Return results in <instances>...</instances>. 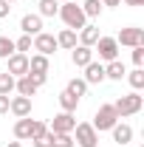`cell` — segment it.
Masks as SVG:
<instances>
[{
  "label": "cell",
  "mask_w": 144,
  "mask_h": 147,
  "mask_svg": "<svg viewBox=\"0 0 144 147\" xmlns=\"http://www.w3.org/2000/svg\"><path fill=\"white\" fill-rule=\"evenodd\" d=\"M57 45H59V48H68V51H71L73 45H76V31H73V28H62V31L57 34Z\"/></svg>",
  "instance_id": "ffe728a7"
},
{
  "label": "cell",
  "mask_w": 144,
  "mask_h": 147,
  "mask_svg": "<svg viewBox=\"0 0 144 147\" xmlns=\"http://www.w3.org/2000/svg\"><path fill=\"white\" fill-rule=\"evenodd\" d=\"M133 62H136V68L144 65V45H136V48H133Z\"/></svg>",
  "instance_id": "4dcf8cb0"
},
{
  "label": "cell",
  "mask_w": 144,
  "mask_h": 147,
  "mask_svg": "<svg viewBox=\"0 0 144 147\" xmlns=\"http://www.w3.org/2000/svg\"><path fill=\"white\" fill-rule=\"evenodd\" d=\"M119 45H127V48H136V45H144V28H136V26H127L119 31L116 37Z\"/></svg>",
  "instance_id": "8992f818"
},
{
  "label": "cell",
  "mask_w": 144,
  "mask_h": 147,
  "mask_svg": "<svg viewBox=\"0 0 144 147\" xmlns=\"http://www.w3.org/2000/svg\"><path fill=\"white\" fill-rule=\"evenodd\" d=\"M102 6H110V9H116V6H122V0H99Z\"/></svg>",
  "instance_id": "e575fe53"
},
{
  "label": "cell",
  "mask_w": 144,
  "mask_h": 147,
  "mask_svg": "<svg viewBox=\"0 0 144 147\" xmlns=\"http://www.w3.org/2000/svg\"><path fill=\"white\" fill-rule=\"evenodd\" d=\"M9 113V96H0V116Z\"/></svg>",
  "instance_id": "836d02e7"
},
{
  "label": "cell",
  "mask_w": 144,
  "mask_h": 147,
  "mask_svg": "<svg viewBox=\"0 0 144 147\" xmlns=\"http://www.w3.org/2000/svg\"><path fill=\"white\" fill-rule=\"evenodd\" d=\"M99 37H102V34H99V28H96V26H82V28H79V45L93 48Z\"/></svg>",
  "instance_id": "2e32d148"
},
{
  "label": "cell",
  "mask_w": 144,
  "mask_h": 147,
  "mask_svg": "<svg viewBox=\"0 0 144 147\" xmlns=\"http://www.w3.org/2000/svg\"><path fill=\"white\" fill-rule=\"evenodd\" d=\"M124 74H127V68H124V62H119V59H110L108 65H105V79H124Z\"/></svg>",
  "instance_id": "e0dca14e"
},
{
  "label": "cell",
  "mask_w": 144,
  "mask_h": 147,
  "mask_svg": "<svg viewBox=\"0 0 144 147\" xmlns=\"http://www.w3.org/2000/svg\"><path fill=\"white\" fill-rule=\"evenodd\" d=\"M124 76H127V82L133 85V91H141L144 88V68H136V71L124 74Z\"/></svg>",
  "instance_id": "484cf974"
},
{
  "label": "cell",
  "mask_w": 144,
  "mask_h": 147,
  "mask_svg": "<svg viewBox=\"0 0 144 147\" xmlns=\"http://www.w3.org/2000/svg\"><path fill=\"white\" fill-rule=\"evenodd\" d=\"M76 105H79V99H76L73 93H68V91L59 93V108L65 110V113H73V110H76Z\"/></svg>",
  "instance_id": "44dd1931"
},
{
  "label": "cell",
  "mask_w": 144,
  "mask_h": 147,
  "mask_svg": "<svg viewBox=\"0 0 144 147\" xmlns=\"http://www.w3.org/2000/svg\"><path fill=\"white\" fill-rule=\"evenodd\" d=\"M37 6H40V17H54L59 11V3L57 0H37Z\"/></svg>",
  "instance_id": "7402d4cb"
},
{
  "label": "cell",
  "mask_w": 144,
  "mask_h": 147,
  "mask_svg": "<svg viewBox=\"0 0 144 147\" xmlns=\"http://www.w3.org/2000/svg\"><path fill=\"white\" fill-rule=\"evenodd\" d=\"M31 48H34V40L28 34H23L20 40H14V51H17V54H28Z\"/></svg>",
  "instance_id": "f1b7e54d"
},
{
  "label": "cell",
  "mask_w": 144,
  "mask_h": 147,
  "mask_svg": "<svg viewBox=\"0 0 144 147\" xmlns=\"http://www.w3.org/2000/svg\"><path fill=\"white\" fill-rule=\"evenodd\" d=\"M37 88H40V85H37L28 74H26V76H17V82H14V91H17L20 96H28V99L37 93Z\"/></svg>",
  "instance_id": "9a60e30c"
},
{
  "label": "cell",
  "mask_w": 144,
  "mask_h": 147,
  "mask_svg": "<svg viewBox=\"0 0 144 147\" xmlns=\"http://www.w3.org/2000/svg\"><path fill=\"white\" fill-rule=\"evenodd\" d=\"M113 108H116V113H119V119H124V116H136V113L144 108V99H141V93H139V91H133V93L119 96V99L113 102Z\"/></svg>",
  "instance_id": "7a4b0ae2"
},
{
  "label": "cell",
  "mask_w": 144,
  "mask_h": 147,
  "mask_svg": "<svg viewBox=\"0 0 144 147\" xmlns=\"http://www.w3.org/2000/svg\"><path fill=\"white\" fill-rule=\"evenodd\" d=\"M20 31L28 37H37L40 31H42V17L40 14H23V20H20Z\"/></svg>",
  "instance_id": "8fae6325"
},
{
  "label": "cell",
  "mask_w": 144,
  "mask_h": 147,
  "mask_svg": "<svg viewBox=\"0 0 144 147\" xmlns=\"http://www.w3.org/2000/svg\"><path fill=\"white\" fill-rule=\"evenodd\" d=\"M71 59L76 68H85L88 62H93V48H88V45H73L71 48Z\"/></svg>",
  "instance_id": "4fadbf2b"
},
{
  "label": "cell",
  "mask_w": 144,
  "mask_h": 147,
  "mask_svg": "<svg viewBox=\"0 0 144 147\" xmlns=\"http://www.w3.org/2000/svg\"><path fill=\"white\" fill-rule=\"evenodd\" d=\"M57 3H68V0H57Z\"/></svg>",
  "instance_id": "74e56055"
},
{
  "label": "cell",
  "mask_w": 144,
  "mask_h": 147,
  "mask_svg": "<svg viewBox=\"0 0 144 147\" xmlns=\"http://www.w3.org/2000/svg\"><path fill=\"white\" fill-rule=\"evenodd\" d=\"M14 82H17V79H14V76H11L9 71H3V74H0V96H9V93L14 91Z\"/></svg>",
  "instance_id": "cb8c5ba5"
},
{
  "label": "cell",
  "mask_w": 144,
  "mask_h": 147,
  "mask_svg": "<svg viewBox=\"0 0 144 147\" xmlns=\"http://www.w3.org/2000/svg\"><path fill=\"white\" fill-rule=\"evenodd\" d=\"M57 14H59V17H62V23H65L68 28H73V31H79L82 26H88V17H85L82 6H76L73 0L59 3V11H57Z\"/></svg>",
  "instance_id": "6da1fadb"
},
{
  "label": "cell",
  "mask_w": 144,
  "mask_h": 147,
  "mask_svg": "<svg viewBox=\"0 0 144 147\" xmlns=\"http://www.w3.org/2000/svg\"><path fill=\"white\" fill-rule=\"evenodd\" d=\"M6 62H9V68H6V71L11 74L14 79H17V76H26V74H28V54H17V51H14V54L9 57Z\"/></svg>",
  "instance_id": "9c48e42d"
},
{
  "label": "cell",
  "mask_w": 144,
  "mask_h": 147,
  "mask_svg": "<svg viewBox=\"0 0 144 147\" xmlns=\"http://www.w3.org/2000/svg\"><path fill=\"white\" fill-rule=\"evenodd\" d=\"M45 133H48V125L40 122V119H34V122H31V142L40 139V136H45Z\"/></svg>",
  "instance_id": "f546056e"
},
{
  "label": "cell",
  "mask_w": 144,
  "mask_h": 147,
  "mask_svg": "<svg viewBox=\"0 0 144 147\" xmlns=\"http://www.w3.org/2000/svg\"><path fill=\"white\" fill-rule=\"evenodd\" d=\"M34 147H51V130H48L45 136H40V139H34Z\"/></svg>",
  "instance_id": "1f68e13d"
},
{
  "label": "cell",
  "mask_w": 144,
  "mask_h": 147,
  "mask_svg": "<svg viewBox=\"0 0 144 147\" xmlns=\"http://www.w3.org/2000/svg\"><path fill=\"white\" fill-rule=\"evenodd\" d=\"M6 147H23V144H20V142H9Z\"/></svg>",
  "instance_id": "8d00e7d4"
},
{
  "label": "cell",
  "mask_w": 144,
  "mask_h": 147,
  "mask_svg": "<svg viewBox=\"0 0 144 147\" xmlns=\"http://www.w3.org/2000/svg\"><path fill=\"white\" fill-rule=\"evenodd\" d=\"M73 133H76V144L79 147H96L99 144V133L93 130L90 122H76Z\"/></svg>",
  "instance_id": "277c9868"
},
{
  "label": "cell",
  "mask_w": 144,
  "mask_h": 147,
  "mask_svg": "<svg viewBox=\"0 0 144 147\" xmlns=\"http://www.w3.org/2000/svg\"><path fill=\"white\" fill-rule=\"evenodd\" d=\"M6 3H14V0H6Z\"/></svg>",
  "instance_id": "f35d334b"
},
{
  "label": "cell",
  "mask_w": 144,
  "mask_h": 147,
  "mask_svg": "<svg viewBox=\"0 0 144 147\" xmlns=\"http://www.w3.org/2000/svg\"><path fill=\"white\" fill-rule=\"evenodd\" d=\"M76 142H73L71 133H51V147H73Z\"/></svg>",
  "instance_id": "d4e9b609"
},
{
  "label": "cell",
  "mask_w": 144,
  "mask_h": 147,
  "mask_svg": "<svg viewBox=\"0 0 144 147\" xmlns=\"http://www.w3.org/2000/svg\"><path fill=\"white\" fill-rule=\"evenodd\" d=\"M57 48H59V45H57V37H54V34H45V31H40V34L34 37V51H37V54L51 57Z\"/></svg>",
  "instance_id": "ba28073f"
},
{
  "label": "cell",
  "mask_w": 144,
  "mask_h": 147,
  "mask_svg": "<svg viewBox=\"0 0 144 147\" xmlns=\"http://www.w3.org/2000/svg\"><path fill=\"white\" fill-rule=\"evenodd\" d=\"M9 11H11V3L0 0V20H3V17H9Z\"/></svg>",
  "instance_id": "d6a6232c"
},
{
  "label": "cell",
  "mask_w": 144,
  "mask_h": 147,
  "mask_svg": "<svg viewBox=\"0 0 144 147\" xmlns=\"http://www.w3.org/2000/svg\"><path fill=\"white\" fill-rule=\"evenodd\" d=\"M93 48L99 51V59H105V62L119 59V42H116V37H99Z\"/></svg>",
  "instance_id": "5b68a950"
},
{
  "label": "cell",
  "mask_w": 144,
  "mask_h": 147,
  "mask_svg": "<svg viewBox=\"0 0 144 147\" xmlns=\"http://www.w3.org/2000/svg\"><path fill=\"white\" fill-rule=\"evenodd\" d=\"M14 54V40L6 34H0V59H9V57Z\"/></svg>",
  "instance_id": "4316f807"
},
{
  "label": "cell",
  "mask_w": 144,
  "mask_h": 147,
  "mask_svg": "<svg viewBox=\"0 0 144 147\" xmlns=\"http://www.w3.org/2000/svg\"><path fill=\"white\" fill-rule=\"evenodd\" d=\"M31 122L34 119H28V116H23V119H17L14 122V139H31Z\"/></svg>",
  "instance_id": "d6986e66"
},
{
  "label": "cell",
  "mask_w": 144,
  "mask_h": 147,
  "mask_svg": "<svg viewBox=\"0 0 144 147\" xmlns=\"http://www.w3.org/2000/svg\"><path fill=\"white\" fill-rule=\"evenodd\" d=\"M9 110H11L17 119H23V116H31V99L17 93V96H11V99H9Z\"/></svg>",
  "instance_id": "30bf717a"
},
{
  "label": "cell",
  "mask_w": 144,
  "mask_h": 147,
  "mask_svg": "<svg viewBox=\"0 0 144 147\" xmlns=\"http://www.w3.org/2000/svg\"><path fill=\"white\" fill-rule=\"evenodd\" d=\"M127 6H144V0H124Z\"/></svg>",
  "instance_id": "d590c367"
},
{
  "label": "cell",
  "mask_w": 144,
  "mask_h": 147,
  "mask_svg": "<svg viewBox=\"0 0 144 147\" xmlns=\"http://www.w3.org/2000/svg\"><path fill=\"white\" fill-rule=\"evenodd\" d=\"M48 68H51L48 57H42V54L28 57V74H48Z\"/></svg>",
  "instance_id": "ac0fdd59"
},
{
  "label": "cell",
  "mask_w": 144,
  "mask_h": 147,
  "mask_svg": "<svg viewBox=\"0 0 144 147\" xmlns=\"http://www.w3.org/2000/svg\"><path fill=\"white\" fill-rule=\"evenodd\" d=\"M73 127H76V119H73V113H57L54 119H51V125H48V130L51 133H73Z\"/></svg>",
  "instance_id": "52a82bcc"
},
{
  "label": "cell",
  "mask_w": 144,
  "mask_h": 147,
  "mask_svg": "<svg viewBox=\"0 0 144 147\" xmlns=\"http://www.w3.org/2000/svg\"><path fill=\"white\" fill-rule=\"evenodd\" d=\"M110 133H113V142H116V147H124V144H130L133 142V127L130 125H113L110 127Z\"/></svg>",
  "instance_id": "5bb4252c"
},
{
  "label": "cell",
  "mask_w": 144,
  "mask_h": 147,
  "mask_svg": "<svg viewBox=\"0 0 144 147\" xmlns=\"http://www.w3.org/2000/svg\"><path fill=\"white\" fill-rule=\"evenodd\" d=\"M65 91H68V93H73L76 99H82V96H85V91H88V82H85V79H76V76H73L71 82H68V88H65Z\"/></svg>",
  "instance_id": "603a6c76"
},
{
  "label": "cell",
  "mask_w": 144,
  "mask_h": 147,
  "mask_svg": "<svg viewBox=\"0 0 144 147\" xmlns=\"http://www.w3.org/2000/svg\"><path fill=\"white\" fill-rule=\"evenodd\" d=\"M82 11H85V17H99L102 14V3L99 0H85L82 3Z\"/></svg>",
  "instance_id": "83f0119b"
},
{
  "label": "cell",
  "mask_w": 144,
  "mask_h": 147,
  "mask_svg": "<svg viewBox=\"0 0 144 147\" xmlns=\"http://www.w3.org/2000/svg\"><path fill=\"white\" fill-rule=\"evenodd\" d=\"M85 82L88 85H99V82H105V65L102 62H88L85 65Z\"/></svg>",
  "instance_id": "7c38bea8"
},
{
  "label": "cell",
  "mask_w": 144,
  "mask_h": 147,
  "mask_svg": "<svg viewBox=\"0 0 144 147\" xmlns=\"http://www.w3.org/2000/svg\"><path fill=\"white\" fill-rule=\"evenodd\" d=\"M119 122V113H116V108L113 105H99V110H96V116H93V130L96 133H102V130H110L113 125Z\"/></svg>",
  "instance_id": "3957f363"
}]
</instances>
